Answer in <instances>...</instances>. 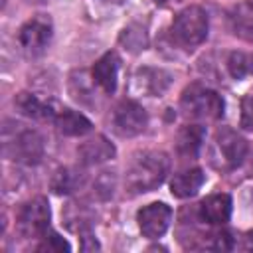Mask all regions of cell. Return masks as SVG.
<instances>
[{"label":"cell","instance_id":"1","mask_svg":"<svg viewBox=\"0 0 253 253\" xmlns=\"http://www.w3.org/2000/svg\"><path fill=\"white\" fill-rule=\"evenodd\" d=\"M170 170V158L162 150H142L132 156L125 172L128 194H144L158 188Z\"/></svg>","mask_w":253,"mask_h":253},{"label":"cell","instance_id":"2","mask_svg":"<svg viewBox=\"0 0 253 253\" xmlns=\"http://www.w3.org/2000/svg\"><path fill=\"white\" fill-rule=\"evenodd\" d=\"M208 28L210 24L204 8L188 6L176 14L172 22V38L184 47H194L208 38Z\"/></svg>","mask_w":253,"mask_h":253},{"label":"cell","instance_id":"3","mask_svg":"<svg viewBox=\"0 0 253 253\" xmlns=\"http://www.w3.org/2000/svg\"><path fill=\"white\" fill-rule=\"evenodd\" d=\"M180 107L188 117H194V119H219L223 115L221 95L198 83L190 85L182 93Z\"/></svg>","mask_w":253,"mask_h":253},{"label":"cell","instance_id":"4","mask_svg":"<svg viewBox=\"0 0 253 253\" xmlns=\"http://www.w3.org/2000/svg\"><path fill=\"white\" fill-rule=\"evenodd\" d=\"M247 156V140L229 126H221L213 138V166L219 170L237 168Z\"/></svg>","mask_w":253,"mask_h":253},{"label":"cell","instance_id":"5","mask_svg":"<svg viewBox=\"0 0 253 253\" xmlns=\"http://www.w3.org/2000/svg\"><path fill=\"white\" fill-rule=\"evenodd\" d=\"M51 34H53V26L51 20L43 14H38L34 18H30L18 32V43L22 47V51L30 57H38L45 51V47L51 42Z\"/></svg>","mask_w":253,"mask_h":253},{"label":"cell","instance_id":"6","mask_svg":"<svg viewBox=\"0 0 253 253\" xmlns=\"http://www.w3.org/2000/svg\"><path fill=\"white\" fill-rule=\"evenodd\" d=\"M6 152L10 154L12 160L34 166L43 158L45 152L43 138L34 128H20L14 132L10 140H6Z\"/></svg>","mask_w":253,"mask_h":253},{"label":"cell","instance_id":"7","mask_svg":"<svg viewBox=\"0 0 253 253\" xmlns=\"http://www.w3.org/2000/svg\"><path fill=\"white\" fill-rule=\"evenodd\" d=\"M49 204L43 196L32 198L18 213V231L24 237H42L49 227Z\"/></svg>","mask_w":253,"mask_h":253},{"label":"cell","instance_id":"8","mask_svg":"<svg viewBox=\"0 0 253 253\" xmlns=\"http://www.w3.org/2000/svg\"><path fill=\"white\" fill-rule=\"evenodd\" d=\"M138 229L148 239H158L166 233L170 221H172V210L164 202H152L138 210L136 213Z\"/></svg>","mask_w":253,"mask_h":253},{"label":"cell","instance_id":"9","mask_svg":"<svg viewBox=\"0 0 253 253\" xmlns=\"http://www.w3.org/2000/svg\"><path fill=\"white\" fill-rule=\"evenodd\" d=\"M148 115L134 101H123L113 111V126L121 136H136L146 128Z\"/></svg>","mask_w":253,"mask_h":253},{"label":"cell","instance_id":"10","mask_svg":"<svg viewBox=\"0 0 253 253\" xmlns=\"http://www.w3.org/2000/svg\"><path fill=\"white\" fill-rule=\"evenodd\" d=\"M172 83V75L160 67H138L132 75V89L146 97H160Z\"/></svg>","mask_w":253,"mask_h":253},{"label":"cell","instance_id":"11","mask_svg":"<svg viewBox=\"0 0 253 253\" xmlns=\"http://www.w3.org/2000/svg\"><path fill=\"white\" fill-rule=\"evenodd\" d=\"M115 152H117L115 144L103 134H95L93 138L81 142L77 148V156L83 166H95V164L107 162L115 156Z\"/></svg>","mask_w":253,"mask_h":253},{"label":"cell","instance_id":"12","mask_svg":"<svg viewBox=\"0 0 253 253\" xmlns=\"http://www.w3.org/2000/svg\"><path fill=\"white\" fill-rule=\"evenodd\" d=\"M119 65L121 59L115 51H107L105 55H101L93 69H91V77L95 81V85H99L105 93H115L117 89V77H119Z\"/></svg>","mask_w":253,"mask_h":253},{"label":"cell","instance_id":"13","mask_svg":"<svg viewBox=\"0 0 253 253\" xmlns=\"http://www.w3.org/2000/svg\"><path fill=\"white\" fill-rule=\"evenodd\" d=\"M14 105L24 117H30L34 121H53L55 113H57V109L51 103L40 99L34 93H26V91H22L14 97Z\"/></svg>","mask_w":253,"mask_h":253},{"label":"cell","instance_id":"14","mask_svg":"<svg viewBox=\"0 0 253 253\" xmlns=\"http://www.w3.org/2000/svg\"><path fill=\"white\" fill-rule=\"evenodd\" d=\"M231 215V198L227 194L208 196L200 204V217L211 225H223Z\"/></svg>","mask_w":253,"mask_h":253},{"label":"cell","instance_id":"15","mask_svg":"<svg viewBox=\"0 0 253 253\" xmlns=\"http://www.w3.org/2000/svg\"><path fill=\"white\" fill-rule=\"evenodd\" d=\"M53 123L57 126V130L65 136H85L93 130L91 121L85 115L71 111V109H57Z\"/></svg>","mask_w":253,"mask_h":253},{"label":"cell","instance_id":"16","mask_svg":"<svg viewBox=\"0 0 253 253\" xmlns=\"http://www.w3.org/2000/svg\"><path fill=\"white\" fill-rule=\"evenodd\" d=\"M229 28L239 40L253 43V2L243 0L229 10Z\"/></svg>","mask_w":253,"mask_h":253},{"label":"cell","instance_id":"17","mask_svg":"<svg viewBox=\"0 0 253 253\" xmlns=\"http://www.w3.org/2000/svg\"><path fill=\"white\" fill-rule=\"evenodd\" d=\"M206 182V174L200 168H190L184 172H178L172 182H170V192L172 196L184 200V198H192L194 194H198V190L202 188V184Z\"/></svg>","mask_w":253,"mask_h":253},{"label":"cell","instance_id":"18","mask_svg":"<svg viewBox=\"0 0 253 253\" xmlns=\"http://www.w3.org/2000/svg\"><path fill=\"white\" fill-rule=\"evenodd\" d=\"M206 128L202 125H186L176 134V150L184 158H194L204 142Z\"/></svg>","mask_w":253,"mask_h":253},{"label":"cell","instance_id":"19","mask_svg":"<svg viewBox=\"0 0 253 253\" xmlns=\"http://www.w3.org/2000/svg\"><path fill=\"white\" fill-rule=\"evenodd\" d=\"M121 43L125 45V49L132 51V53H138V51H144L148 47V34L142 26L138 24H130L126 26L123 32H121Z\"/></svg>","mask_w":253,"mask_h":253},{"label":"cell","instance_id":"20","mask_svg":"<svg viewBox=\"0 0 253 253\" xmlns=\"http://www.w3.org/2000/svg\"><path fill=\"white\" fill-rule=\"evenodd\" d=\"M81 184V174L73 168H59L53 176H51V190L55 194H69L73 192L77 186Z\"/></svg>","mask_w":253,"mask_h":253},{"label":"cell","instance_id":"21","mask_svg":"<svg viewBox=\"0 0 253 253\" xmlns=\"http://www.w3.org/2000/svg\"><path fill=\"white\" fill-rule=\"evenodd\" d=\"M89 81H93V77H87L85 71H75V73L71 75L69 91H71V95H73L75 101L87 103V97H93V91H91Z\"/></svg>","mask_w":253,"mask_h":253},{"label":"cell","instance_id":"22","mask_svg":"<svg viewBox=\"0 0 253 253\" xmlns=\"http://www.w3.org/2000/svg\"><path fill=\"white\" fill-rule=\"evenodd\" d=\"M227 69H229V73H231L233 79H243L251 71V63H249V59H247L245 53L233 51L227 57Z\"/></svg>","mask_w":253,"mask_h":253},{"label":"cell","instance_id":"23","mask_svg":"<svg viewBox=\"0 0 253 253\" xmlns=\"http://www.w3.org/2000/svg\"><path fill=\"white\" fill-rule=\"evenodd\" d=\"M42 243L38 245V251H69L71 247H69V243L63 239V237H59L57 233H43L42 235Z\"/></svg>","mask_w":253,"mask_h":253},{"label":"cell","instance_id":"24","mask_svg":"<svg viewBox=\"0 0 253 253\" xmlns=\"http://www.w3.org/2000/svg\"><path fill=\"white\" fill-rule=\"evenodd\" d=\"M239 125L243 130H253V95L241 99V119Z\"/></svg>","mask_w":253,"mask_h":253},{"label":"cell","instance_id":"25","mask_svg":"<svg viewBox=\"0 0 253 253\" xmlns=\"http://www.w3.org/2000/svg\"><path fill=\"white\" fill-rule=\"evenodd\" d=\"M206 247L217 249V251H227L233 247V243H231V237L227 231H215L210 235V243H206Z\"/></svg>","mask_w":253,"mask_h":253},{"label":"cell","instance_id":"26","mask_svg":"<svg viewBox=\"0 0 253 253\" xmlns=\"http://www.w3.org/2000/svg\"><path fill=\"white\" fill-rule=\"evenodd\" d=\"M103 180H109V172H103V176L97 180V188H101V182H103ZM113 188H115V186H113V182H109V184L105 186V198L113 196Z\"/></svg>","mask_w":253,"mask_h":253},{"label":"cell","instance_id":"27","mask_svg":"<svg viewBox=\"0 0 253 253\" xmlns=\"http://www.w3.org/2000/svg\"><path fill=\"white\" fill-rule=\"evenodd\" d=\"M156 4H168V2H178V0H154Z\"/></svg>","mask_w":253,"mask_h":253},{"label":"cell","instance_id":"28","mask_svg":"<svg viewBox=\"0 0 253 253\" xmlns=\"http://www.w3.org/2000/svg\"><path fill=\"white\" fill-rule=\"evenodd\" d=\"M247 239H249V247H251V249H253V233H251V235H249V237H247Z\"/></svg>","mask_w":253,"mask_h":253},{"label":"cell","instance_id":"29","mask_svg":"<svg viewBox=\"0 0 253 253\" xmlns=\"http://www.w3.org/2000/svg\"><path fill=\"white\" fill-rule=\"evenodd\" d=\"M28 2H36V4H42V2H49V0H28Z\"/></svg>","mask_w":253,"mask_h":253}]
</instances>
